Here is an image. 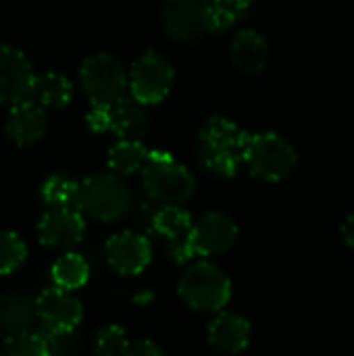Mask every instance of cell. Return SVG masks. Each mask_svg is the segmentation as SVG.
Returning a JSON list of instances; mask_svg holds the SVG:
<instances>
[{
	"label": "cell",
	"mask_w": 354,
	"mask_h": 356,
	"mask_svg": "<svg viewBox=\"0 0 354 356\" xmlns=\"http://www.w3.org/2000/svg\"><path fill=\"white\" fill-rule=\"evenodd\" d=\"M35 309L42 330L52 332H71L83 317L81 302L71 294V290H63L58 286L44 290L35 298Z\"/></svg>",
	"instance_id": "obj_10"
},
{
	"label": "cell",
	"mask_w": 354,
	"mask_h": 356,
	"mask_svg": "<svg viewBox=\"0 0 354 356\" xmlns=\"http://www.w3.org/2000/svg\"><path fill=\"white\" fill-rule=\"evenodd\" d=\"M38 319L35 300L21 292H6L0 296V330L8 336L29 332Z\"/></svg>",
	"instance_id": "obj_17"
},
{
	"label": "cell",
	"mask_w": 354,
	"mask_h": 356,
	"mask_svg": "<svg viewBox=\"0 0 354 356\" xmlns=\"http://www.w3.org/2000/svg\"><path fill=\"white\" fill-rule=\"evenodd\" d=\"M71 96H73L71 81L65 75L50 71V73L35 75L27 100H33L42 108H63L71 102Z\"/></svg>",
	"instance_id": "obj_20"
},
{
	"label": "cell",
	"mask_w": 354,
	"mask_h": 356,
	"mask_svg": "<svg viewBox=\"0 0 354 356\" xmlns=\"http://www.w3.org/2000/svg\"><path fill=\"white\" fill-rule=\"evenodd\" d=\"M0 356H52V353L40 332H21L8 336L2 342Z\"/></svg>",
	"instance_id": "obj_24"
},
{
	"label": "cell",
	"mask_w": 354,
	"mask_h": 356,
	"mask_svg": "<svg viewBox=\"0 0 354 356\" xmlns=\"http://www.w3.org/2000/svg\"><path fill=\"white\" fill-rule=\"evenodd\" d=\"M29 58L15 46L0 44V104H19L29 98L33 86Z\"/></svg>",
	"instance_id": "obj_9"
},
{
	"label": "cell",
	"mask_w": 354,
	"mask_h": 356,
	"mask_svg": "<svg viewBox=\"0 0 354 356\" xmlns=\"http://www.w3.org/2000/svg\"><path fill=\"white\" fill-rule=\"evenodd\" d=\"M40 334L46 338L52 356H71L77 348V336L75 330L71 332H52V330H40Z\"/></svg>",
	"instance_id": "obj_28"
},
{
	"label": "cell",
	"mask_w": 354,
	"mask_h": 356,
	"mask_svg": "<svg viewBox=\"0 0 354 356\" xmlns=\"http://www.w3.org/2000/svg\"><path fill=\"white\" fill-rule=\"evenodd\" d=\"M230 294L232 288L225 273L207 261L190 265L179 280V296L194 311L215 313L230 302Z\"/></svg>",
	"instance_id": "obj_5"
},
{
	"label": "cell",
	"mask_w": 354,
	"mask_h": 356,
	"mask_svg": "<svg viewBox=\"0 0 354 356\" xmlns=\"http://www.w3.org/2000/svg\"><path fill=\"white\" fill-rule=\"evenodd\" d=\"M129 340L119 325H104L96 334V355L98 356H127Z\"/></svg>",
	"instance_id": "obj_27"
},
{
	"label": "cell",
	"mask_w": 354,
	"mask_h": 356,
	"mask_svg": "<svg viewBox=\"0 0 354 356\" xmlns=\"http://www.w3.org/2000/svg\"><path fill=\"white\" fill-rule=\"evenodd\" d=\"M342 238H344V242H346L348 246H353L354 248V213L353 215H348V217L344 219V223H342Z\"/></svg>",
	"instance_id": "obj_31"
},
{
	"label": "cell",
	"mask_w": 354,
	"mask_h": 356,
	"mask_svg": "<svg viewBox=\"0 0 354 356\" xmlns=\"http://www.w3.org/2000/svg\"><path fill=\"white\" fill-rule=\"evenodd\" d=\"M163 23L177 42H194L213 29V0H165Z\"/></svg>",
	"instance_id": "obj_8"
},
{
	"label": "cell",
	"mask_w": 354,
	"mask_h": 356,
	"mask_svg": "<svg viewBox=\"0 0 354 356\" xmlns=\"http://www.w3.org/2000/svg\"><path fill=\"white\" fill-rule=\"evenodd\" d=\"M127 356H165V353L152 340H142V342H138V344H134L129 348V355Z\"/></svg>",
	"instance_id": "obj_30"
},
{
	"label": "cell",
	"mask_w": 354,
	"mask_h": 356,
	"mask_svg": "<svg viewBox=\"0 0 354 356\" xmlns=\"http://www.w3.org/2000/svg\"><path fill=\"white\" fill-rule=\"evenodd\" d=\"M152 227L169 242V252L177 263H186L194 257L192 252V217L179 209V204H165L152 217Z\"/></svg>",
	"instance_id": "obj_12"
},
{
	"label": "cell",
	"mask_w": 354,
	"mask_h": 356,
	"mask_svg": "<svg viewBox=\"0 0 354 356\" xmlns=\"http://www.w3.org/2000/svg\"><path fill=\"white\" fill-rule=\"evenodd\" d=\"M250 134L225 117H213L200 131V159L204 167L221 177H234L244 163Z\"/></svg>",
	"instance_id": "obj_1"
},
{
	"label": "cell",
	"mask_w": 354,
	"mask_h": 356,
	"mask_svg": "<svg viewBox=\"0 0 354 356\" xmlns=\"http://www.w3.org/2000/svg\"><path fill=\"white\" fill-rule=\"evenodd\" d=\"M250 325L236 313H221L209 325V342L227 355H238L248 346Z\"/></svg>",
	"instance_id": "obj_16"
},
{
	"label": "cell",
	"mask_w": 354,
	"mask_h": 356,
	"mask_svg": "<svg viewBox=\"0 0 354 356\" xmlns=\"http://www.w3.org/2000/svg\"><path fill=\"white\" fill-rule=\"evenodd\" d=\"M252 8V0H213V29H230Z\"/></svg>",
	"instance_id": "obj_26"
},
{
	"label": "cell",
	"mask_w": 354,
	"mask_h": 356,
	"mask_svg": "<svg viewBox=\"0 0 354 356\" xmlns=\"http://www.w3.org/2000/svg\"><path fill=\"white\" fill-rule=\"evenodd\" d=\"M131 207L129 186L117 173H94L79 184L77 211L96 221H117Z\"/></svg>",
	"instance_id": "obj_2"
},
{
	"label": "cell",
	"mask_w": 354,
	"mask_h": 356,
	"mask_svg": "<svg viewBox=\"0 0 354 356\" xmlns=\"http://www.w3.org/2000/svg\"><path fill=\"white\" fill-rule=\"evenodd\" d=\"M86 232L83 213L77 209H50L38 225V236L44 246L73 248Z\"/></svg>",
	"instance_id": "obj_14"
},
{
	"label": "cell",
	"mask_w": 354,
	"mask_h": 356,
	"mask_svg": "<svg viewBox=\"0 0 354 356\" xmlns=\"http://www.w3.org/2000/svg\"><path fill=\"white\" fill-rule=\"evenodd\" d=\"M106 261L108 265L121 273V275H138L142 273L150 259H152V248L150 242L136 232H121L115 234L106 242Z\"/></svg>",
	"instance_id": "obj_13"
},
{
	"label": "cell",
	"mask_w": 354,
	"mask_h": 356,
	"mask_svg": "<svg viewBox=\"0 0 354 356\" xmlns=\"http://www.w3.org/2000/svg\"><path fill=\"white\" fill-rule=\"evenodd\" d=\"M27 259V246L15 232H0V275L17 271Z\"/></svg>",
	"instance_id": "obj_25"
},
{
	"label": "cell",
	"mask_w": 354,
	"mask_h": 356,
	"mask_svg": "<svg viewBox=\"0 0 354 356\" xmlns=\"http://www.w3.org/2000/svg\"><path fill=\"white\" fill-rule=\"evenodd\" d=\"M238 238V225L232 217L219 211L204 213L192 227V252L194 257H213L230 250Z\"/></svg>",
	"instance_id": "obj_11"
},
{
	"label": "cell",
	"mask_w": 354,
	"mask_h": 356,
	"mask_svg": "<svg viewBox=\"0 0 354 356\" xmlns=\"http://www.w3.org/2000/svg\"><path fill=\"white\" fill-rule=\"evenodd\" d=\"M79 184L67 175H50L42 186V198L50 209H77Z\"/></svg>",
	"instance_id": "obj_23"
},
{
	"label": "cell",
	"mask_w": 354,
	"mask_h": 356,
	"mask_svg": "<svg viewBox=\"0 0 354 356\" xmlns=\"http://www.w3.org/2000/svg\"><path fill=\"white\" fill-rule=\"evenodd\" d=\"M136 98H123L111 106V131L119 140H142L148 131V117Z\"/></svg>",
	"instance_id": "obj_19"
},
{
	"label": "cell",
	"mask_w": 354,
	"mask_h": 356,
	"mask_svg": "<svg viewBox=\"0 0 354 356\" xmlns=\"http://www.w3.org/2000/svg\"><path fill=\"white\" fill-rule=\"evenodd\" d=\"M81 90L92 104L98 106H113L127 96L129 77L123 71V65L106 54H90L79 69Z\"/></svg>",
	"instance_id": "obj_4"
},
{
	"label": "cell",
	"mask_w": 354,
	"mask_h": 356,
	"mask_svg": "<svg viewBox=\"0 0 354 356\" xmlns=\"http://www.w3.org/2000/svg\"><path fill=\"white\" fill-rule=\"evenodd\" d=\"M232 60L242 73H259L269 60V46L255 29H242L232 42Z\"/></svg>",
	"instance_id": "obj_18"
},
{
	"label": "cell",
	"mask_w": 354,
	"mask_h": 356,
	"mask_svg": "<svg viewBox=\"0 0 354 356\" xmlns=\"http://www.w3.org/2000/svg\"><path fill=\"white\" fill-rule=\"evenodd\" d=\"M244 163L257 179L280 181L296 167V150L288 140L273 131L255 134L248 138Z\"/></svg>",
	"instance_id": "obj_6"
},
{
	"label": "cell",
	"mask_w": 354,
	"mask_h": 356,
	"mask_svg": "<svg viewBox=\"0 0 354 356\" xmlns=\"http://www.w3.org/2000/svg\"><path fill=\"white\" fill-rule=\"evenodd\" d=\"M90 277V267L83 257L69 252L52 265V280L63 290H77Z\"/></svg>",
	"instance_id": "obj_22"
},
{
	"label": "cell",
	"mask_w": 354,
	"mask_h": 356,
	"mask_svg": "<svg viewBox=\"0 0 354 356\" xmlns=\"http://www.w3.org/2000/svg\"><path fill=\"white\" fill-rule=\"evenodd\" d=\"M173 83V67L159 52H144L129 71V94L140 104H159Z\"/></svg>",
	"instance_id": "obj_7"
},
{
	"label": "cell",
	"mask_w": 354,
	"mask_h": 356,
	"mask_svg": "<svg viewBox=\"0 0 354 356\" xmlns=\"http://www.w3.org/2000/svg\"><path fill=\"white\" fill-rule=\"evenodd\" d=\"M86 121H88V127L96 134L111 131V106L92 104V111L88 113Z\"/></svg>",
	"instance_id": "obj_29"
},
{
	"label": "cell",
	"mask_w": 354,
	"mask_h": 356,
	"mask_svg": "<svg viewBox=\"0 0 354 356\" xmlns=\"http://www.w3.org/2000/svg\"><path fill=\"white\" fill-rule=\"evenodd\" d=\"M148 150L140 140H119L108 150V167L119 175H131L138 169H144Z\"/></svg>",
	"instance_id": "obj_21"
},
{
	"label": "cell",
	"mask_w": 354,
	"mask_h": 356,
	"mask_svg": "<svg viewBox=\"0 0 354 356\" xmlns=\"http://www.w3.org/2000/svg\"><path fill=\"white\" fill-rule=\"evenodd\" d=\"M142 181L146 194L163 204H182L194 194L196 188L192 173L163 150L148 152L142 169Z\"/></svg>",
	"instance_id": "obj_3"
},
{
	"label": "cell",
	"mask_w": 354,
	"mask_h": 356,
	"mask_svg": "<svg viewBox=\"0 0 354 356\" xmlns=\"http://www.w3.org/2000/svg\"><path fill=\"white\" fill-rule=\"evenodd\" d=\"M46 131V108L35 104L33 100H23L10 106L4 134L17 146L35 144Z\"/></svg>",
	"instance_id": "obj_15"
}]
</instances>
